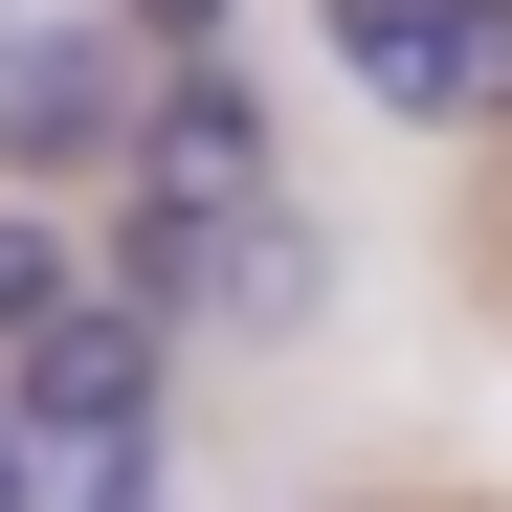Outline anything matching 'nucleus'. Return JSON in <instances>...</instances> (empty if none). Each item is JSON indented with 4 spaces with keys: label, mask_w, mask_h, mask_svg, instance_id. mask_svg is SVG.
<instances>
[{
    "label": "nucleus",
    "mask_w": 512,
    "mask_h": 512,
    "mask_svg": "<svg viewBox=\"0 0 512 512\" xmlns=\"http://www.w3.org/2000/svg\"><path fill=\"white\" fill-rule=\"evenodd\" d=\"M112 290H134L156 334H312V312H334V245H312V201H245V223L112 201Z\"/></svg>",
    "instance_id": "f257e3e1"
},
{
    "label": "nucleus",
    "mask_w": 512,
    "mask_h": 512,
    "mask_svg": "<svg viewBox=\"0 0 512 512\" xmlns=\"http://www.w3.org/2000/svg\"><path fill=\"white\" fill-rule=\"evenodd\" d=\"M0 379H23L0 423H23L45 468H156V423H179V334H156L134 290H67L23 357H0Z\"/></svg>",
    "instance_id": "f03ea898"
},
{
    "label": "nucleus",
    "mask_w": 512,
    "mask_h": 512,
    "mask_svg": "<svg viewBox=\"0 0 512 512\" xmlns=\"http://www.w3.org/2000/svg\"><path fill=\"white\" fill-rule=\"evenodd\" d=\"M134 90H156L134 0H45V23H0V156H23V179H112V156H134Z\"/></svg>",
    "instance_id": "7ed1b4c3"
},
{
    "label": "nucleus",
    "mask_w": 512,
    "mask_h": 512,
    "mask_svg": "<svg viewBox=\"0 0 512 512\" xmlns=\"http://www.w3.org/2000/svg\"><path fill=\"white\" fill-rule=\"evenodd\" d=\"M112 201H156V223H245V201H290L268 90H245V67H156V90H134V156H112Z\"/></svg>",
    "instance_id": "20e7f679"
},
{
    "label": "nucleus",
    "mask_w": 512,
    "mask_h": 512,
    "mask_svg": "<svg viewBox=\"0 0 512 512\" xmlns=\"http://www.w3.org/2000/svg\"><path fill=\"white\" fill-rule=\"evenodd\" d=\"M334 67L401 134H512V0H334Z\"/></svg>",
    "instance_id": "39448f33"
},
{
    "label": "nucleus",
    "mask_w": 512,
    "mask_h": 512,
    "mask_svg": "<svg viewBox=\"0 0 512 512\" xmlns=\"http://www.w3.org/2000/svg\"><path fill=\"white\" fill-rule=\"evenodd\" d=\"M67 290H90V268H67V223H45V201H0V357H23Z\"/></svg>",
    "instance_id": "423d86ee"
},
{
    "label": "nucleus",
    "mask_w": 512,
    "mask_h": 512,
    "mask_svg": "<svg viewBox=\"0 0 512 512\" xmlns=\"http://www.w3.org/2000/svg\"><path fill=\"white\" fill-rule=\"evenodd\" d=\"M134 45L156 67H245V0H134Z\"/></svg>",
    "instance_id": "0eeeda50"
},
{
    "label": "nucleus",
    "mask_w": 512,
    "mask_h": 512,
    "mask_svg": "<svg viewBox=\"0 0 512 512\" xmlns=\"http://www.w3.org/2000/svg\"><path fill=\"white\" fill-rule=\"evenodd\" d=\"M67 512H156V468H67Z\"/></svg>",
    "instance_id": "6e6552de"
},
{
    "label": "nucleus",
    "mask_w": 512,
    "mask_h": 512,
    "mask_svg": "<svg viewBox=\"0 0 512 512\" xmlns=\"http://www.w3.org/2000/svg\"><path fill=\"white\" fill-rule=\"evenodd\" d=\"M23 468H45V446H23V423H0V512H23Z\"/></svg>",
    "instance_id": "1a4fd4ad"
},
{
    "label": "nucleus",
    "mask_w": 512,
    "mask_h": 512,
    "mask_svg": "<svg viewBox=\"0 0 512 512\" xmlns=\"http://www.w3.org/2000/svg\"><path fill=\"white\" fill-rule=\"evenodd\" d=\"M290 512H401V490H290Z\"/></svg>",
    "instance_id": "9d476101"
},
{
    "label": "nucleus",
    "mask_w": 512,
    "mask_h": 512,
    "mask_svg": "<svg viewBox=\"0 0 512 512\" xmlns=\"http://www.w3.org/2000/svg\"><path fill=\"white\" fill-rule=\"evenodd\" d=\"M490 290H512V201H490Z\"/></svg>",
    "instance_id": "9b49d317"
}]
</instances>
